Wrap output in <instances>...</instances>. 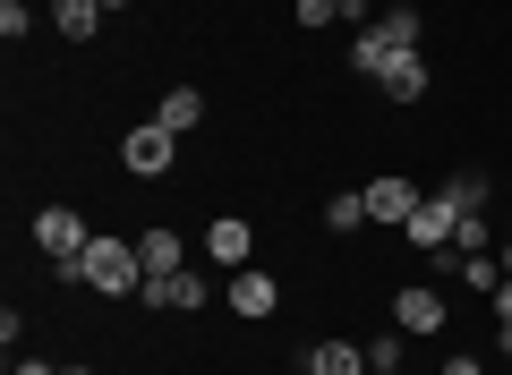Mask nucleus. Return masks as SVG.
<instances>
[{
    "label": "nucleus",
    "mask_w": 512,
    "mask_h": 375,
    "mask_svg": "<svg viewBox=\"0 0 512 375\" xmlns=\"http://www.w3.org/2000/svg\"><path fill=\"white\" fill-rule=\"evenodd\" d=\"M325 231H367V188H342L325 205Z\"/></svg>",
    "instance_id": "obj_17"
},
{
    "label": "nucleus",
    "mask_w": 512,
    "mask_h": 375,
    "mask_svg": "<svg viewBox=\"0 0 512 375\" xmlns=\"http://www.w3.org/2000/svg\"><path fill=\"white\" fill-rule=\"evenodd\" d=\"M495 316L512 324V273H504V282H495Z\"/></svg>",
    "instance_id": "obj_25"
},
{
    "label": "nucleus",
    "mask_w": 512,
    "mask_h": 375,
    "mask_svg": "<svg viewBox=\"0 0 512 375\" xmlns=\"http://www.w3.org/2000/svg\"><path fill=\"white\" fill-rule=\"evenodd\" d=\"M26 26H35V9H26V0H0V35L26 43Z\"/></svg>",
    "instance_id": "obj_22"
},
{
    "label": "nucleus",
    "mask_w": 512,
    "mask_h": 375,
    "mask_svg": "<svg viewBox=\"0 0 512 375\" xmlns=\"http://www.w3.org/2000/svg\"><path fill=\"white\" fill-rule=\"evenodd\" d=\"M410 214H419V188H410V179H367V222H376V231H410Z\"/></svg>",
    "instance_id": "obj_4"
},
{
    "label": "nucleus",
    "mask_w": 512,
    "mask_h": 375,
    "mask_svg": "<svg viewBox=\"0 0 512 375\" xmlns=\"http://www.w3.org/2000/svg\"><path fill=\"white\" fill-rule=\"evenodd\" d=\"M60 375H94V367H60Z\"/></svg>",
    "instance_id": "obj_28"
},
{
    "label": "nucleus",
    "mask_w": 512,
    "mask_h": 375,
    "mask_svg": "<svg viewBox=\"0 0 512 375\" xmlns=\"http://www.w3.org/2000/svg\"><path fill=\"white\" fill-rule=\"evenodd\" d=\"M487 214H461V231H453V256H487Z\"/></svg>",
    "instance_id": "obj_20"
},
{
    "label": "nucleus",
    "mask_w": 512,
    "mask_h": 375,
    "mask_svg": "<svg viewBox=\"0 0 512 375\" xmlns=\"http://www.w3.org/2000/svg\"><path fill=\"white\" fill-rule=\"evenodd\" d=\"M367 375H402V367H367Z\"/></svg>",
    "instance_id": "obj_27"
},
{
    "label": "nucleus",
    "mask_w": 512,
    "mask_h": 375,
    "mask_svg": "<svg viewBox=\"0 0 512 375\" xmlns=\"http://www.w3.org/2000/svg\"><path fill=\"white\" fill-rule=\"evenodd\" d=\"M402 350H410V333L393 324V333H376V341H367V367H402Z\"/></svg>",
    "instance_id": "obj_21"
},
{
    "label": "nucleus",
    "mask_w": 512,
    "mask_h": 375,
    "mask_svg": "<svg viewBox=\"0 0 512 375\" xmlns=\"http://www.w3.org/2000/svg\"><path fill=\"white\" fill-rule=\"evenodd\" d=\"M453 231H461V205L453 197H444V188H436V197H419V214H410V248H427V256H436V248H453Z\"/></svg>",
    "instance_id": "obj_5"
},
{
    "label": "nucleus",
    "mask_w": 512,
    "mask_h": 375,
    "mask_svg": "<svg viewBox=\"0 0 512 375\" xmlns=\"http://www.w3.org/2000/svg\"><path fill=\"white\" fill-rule=\"evenodd\" d=\"M461 282H470V290H487V299H495V282H504V265H495V256H461Z\"/></svg>",
    "instance_id": "obj_19"
},
{
    "label": "nucleus",
    "mask_w": 512,
    "mask_h": 375,
    "mask_svg": "<svg viewBox=\"0 0 512 375\" xmlns=\"http://www.w3.org/2000/svg\"><path fill=\"white\" fill-rule=\"evenodd\" d=\"M146 299H154V307H171V316H197L214 290H205V273H197V265H180V273H163V282H146Z\"/></svg>",
    "instance_id": "obj_8"
},
{
    "label": "nucleus",
    "mask_w": 512,
    "mask_h": 375,
    "mask_svg": "<svg viewBox=\"0 0 512 375\" xmlns=\"http://www.w3.org/2000/svg\"><path fill=\"white\" fill-rule=\"evenodd\" d=\"M60 282H86L103 290V299H128V290H146V256H137V239H86V256H60Z\"/></svg>",
    "instance_id": "obj_1"
},
{
    "label": "nucleus",
    "mask_w": 512,
    "mask_h": 375,
    "mask_svg": "<svg viewBox=\"0 0 512 375\" xmlns=\"http://www.w3.org/2000/svg\"><path fill=\"white\" fill-rule=\"evenodd\" d=\"M103 9H128V0H103Z\"/></svg>",
    "instance_id": "obj_30"
},
{
    "label": "nucleus",
    "mask_w": 512,
    "mask_h": 375,
    "mask_svg": "<svg viewBox=\"0 0 512 375\" xmlns=\"http://www.w3.org/2000/svg\"><path fill=\"white\" fill-rule=\"evenodd\" d=\"M393 324H402L410 341H427V333H444V299L427 282H410V290H393Z\"/></svg>",
    "instance_id": "obj_7"
},
{
    "label": "nucleus",
    "mask_w": 512,
    "mask_h": 375,
    "mask_svg": "<svg viewBox=\"0 0 512 375\" xmlns=\"http://www.w3.org/2000/svg\"><path fill=\"white\" fill-rule=\"evenodd\" d=\"M222 307H231V316H274V307H282V290H274V273H256V265H239L231 273V282H222Z\"/></svg>",
    "instance_id": "obj_6"
},
{
    "label": "nucleus",
    "mask_w": 512,
    "mask_h": 375,
    "mask_svg": "<svg viewBox=\"0 0 512 375\" xmlns=\"http://www.w3.org/2000/svg\"><path fill=\"white\" fill-rule=\"evenodd\" d=\"M504 273H512V239H504Z\"/></svg>",
    "instance_id": "obj_29"
},
{
    "label": "nucleus",
    "mask_w": 512,
    "mask_h": 375,
    "mask_svg": "<svg viewBox=\"0 0 512 375\" xmlns=\"http://www.w3.org/2000/svg\"><path fill=\"white\" fill-rule=\"evenodd\" d=\"M444 375H487V367H478L470 350H453V358H444Z\"/></svg>",
    "instance_id": "obj_24"
},
{
    "label": "nucleus",
    "mask_w": 512,
    "mask_h": 375,
    "mask_svg": "<svg viewBox=\"0 0 512 375\" xmlns=\"http://www.w3.org/2000/svg\"><path fill=\"white\" fill-rule=\"evenodd\" d=\"M154 120H163L171 137H188V128H205V94L197 86H171L163 103H154Z\"/></svg>",
    "instance_id": "obj_11"
},
{
    "label": "nucleus",
    "mask_w": 512,
    "mask_h": 375,
    "mask_svg": "<svg viewBox=\"0 0 512 375\" xmlns=\"http://www.w3.org/2000/svg\"><path fill=\"white\" fill-rule=\"evenodd\" d=\"M384 43H393V52H419V43H427V26H419V9H384Z\"/></svg>",
    "instance_id": "obj_16"
},
{
    "label": "nucleus",
    "mask_w": 512,
    "mask_h": 375,
    "mask_svg": "<svg viewBox=\"0 0 512 375\" xmlns=\"http://www.w3.org/2000/svg\"><path fill=\"white\" fill-rule=\"evenodd\" d=\"M248 248H256L248 222H239V214H214V231H205V256H214L222 273H239V265H248Z\"/></svg>",
    "instance_id": "obj_9"
},
{
    "label": "nucleus",
    "mask_w": 512,
    "mask_h": 375,
    "mask_svg": "<svg viewBox=\"0 0 512 375\" xmlns=\"http://www.w3.org/2000/svg\"><path fill=\"white\" fill-rule=\"evenodd\" d=\"M308 375H367V350H359V341H316Z\"/></svg>",
    "instance_id": "obj_15"
},
{
    "label": "nucleus",
    "mask_w": 512,
    "mask_h": 375,
    "mask_svg": "<svg viewBox=\"0 0 512 375\" xmlns=\"http://www.w3.org/2000/svg\"><path fill=\"white\" fill-rule=\"evenodd\" d=\"M444 197H453L461 214H478V205H487V171H453V179H444Z\"/></svg>",
    "instance_id": "obj_18"
},
{
    "label": "nucleus",
    "mask_w": 512,
    "mask_h": 375,
    "mask_svg": "<svg viewBox=\"0 0 512 375\" xmlns=\"http://www.w3.org/2000/svg\"><path fill=\"white\" fill-rule=\"evenodd\" d=\"M376 94H384V103H419V94H427V52H402L393 69L376 77Z\"/></svg>",
    "instance_id": "obj_10"
},
{
    "label": "nucleus",
    "mask_w": 512,
    "mask_h": 375,
    "mask_svg": "<svg viewBox=\"0 0 512 375\" xmlns=\"http://www.w3.org/2000/svg\"><path fill=\"white\" fill-rule=\"evenodd\" d=\"M18 375H60V367H43V358H18Z\"/></svg>",
    "instance_id": "obj_26"
},
{
    "label": "nucleus",
    "mask_w": 512,
    "mask_h": 375,
    "mask_svg": "<svg viewBox=\"0 0 512 375\" xmlns=\"http://www.w3.org/2000/svg\"><path fill=\"white\" fill-rule=\"evenodd\" d=\"M393 60H402V52H393V43H384V26H359V43H350V69H359L367 86H376V77L393 69Z\"/></svg>",
    "instance_id": "obj_14"
},
{
    "label": "nucleus",
    "mask_w": 512,
    "mask_h": 375,
    "mask_svg": "<svg viewBox=\"0 0 512 375\" xmlns=\"http://www.w3.org/2000/svg\"><path fill=\"white\" fill-rule=\"evenodd\" d=\"M120 162H128V171H137V179H163L171 162H180V137H171L163 120H137V128H128V137H120Z\"/></svg>",
    "instance_id": "obj_2"
},
{
    "label": "nucleus",
    "mask_w": 512,
    "mask_h": 375,
    "mask_svg": "<svg viewBox=\"0 0 512 375\" xmlns=\"http://www.w3.org/2000/svg\"><path fill=\"white\" fill-rule=\"evenodd\" d=\"M103 18H111L103 0H52V26H60L69 43H94V26H103Z\"/></svg>",
    "instance_id": "obj_13"
},
{
    "label": "nucleus",
    "mask_w": 512,
    "mask_h": 375,
    "mask_svg": "<svg viewBox=\"0 0 512 375\" xmlns=\"http://www.w3.org/2000/svg\"><path fill=\"white\" fill-rule=\"evenodd\" d=\"M137 256H146V282H163V273L188 265V239L180 231H146V239H137Z\"/></svg>",
    "instance_id": "obj_12"
},
{
    "label": "nucleus",
    "mask_w": 512,
    "mask_h": 375,
    "mask_svg": "<svg viewBox=\"0 0 512 375\" xmlns=\"http://www.w3.org/2000/svg\"><path fill=\"white\" fill-rule=\"evenodd\" d=\"M299 26H342V0H299Z\"/></svg>",
    "instance_id": "obj_23"
},
{
    "label": "nucleus",
    "mask_w": 512,
    "mask_h": 375,
    "mask_svg": "<svg viewBox=\"0 0 512 375\" xmlns=\"http://www.w3.org/2000/svg\"><path fill=\"white\" fill-rule=\"evenodd\" d=\"M86 214H77V205H43V214H35V248L43 256H52V265H60V256H86Z\"/></svg>",
    "instance_id": "obj_3"
}]
</instances>
